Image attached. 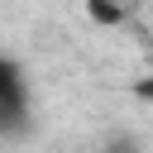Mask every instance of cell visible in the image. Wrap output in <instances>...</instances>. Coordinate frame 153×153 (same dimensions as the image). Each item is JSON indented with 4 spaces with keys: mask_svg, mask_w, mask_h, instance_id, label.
Returning a JSON list of instances; mask_svg holds the SVG:
<instances>
[{
    "mask_svg": "<svg viewBox=\"0 0 153 153\" xmlns=\"http://www.w3.org/2000/svg\"><path fill=\"white\" fill-rule=\"evenodd\" d=\"M19 134H29V76L10 53H0V139Z\"/></svg>",
    "mask_w": 153,
    "mask_h": 153,
    "instance_id": "cell-1",
    "label": "cell"
},
{
    "mask_svg": "<svg viewBox=\"0 0 153 153\" xmlns=\"http://www.w3.org/2000/svg\"><path fill=\"white\" fill-rule=\"evenodd\" d=\"M86 10H91V19H100V24H120V19H124V10L110 5V0H86Z\"/></svg>",
    "mask_w": 153,
    "mask_h": 153,
    "instance_id": "cell-2",
    "label": "cell"
},
{
    "mask_svg": "<svg viewBox=\"0 0 153 153\" xmlns=\"http://www.w3.org/2000/svg\"><path fill=\"white\" fill-rule=\"evenodd\" d=\"M105 153H134V143L129 139H115V143H105Z\"/></svg>",
    "mask_w": 153,
    "mask_h": 153,
    "instance_id": "cell-3",
    "label": "cell"
}]
</instances>
